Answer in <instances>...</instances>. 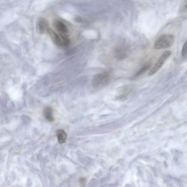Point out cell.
Masks as SVG:
<instances>
[{
	"label": "cell",
	"mask_w": 187,
	"mask_h": 187,
	"mask_svg": "<svg viewBox=\"0 0 187 187\" xmlns=\"http://www.w3.org/2000/svg\"><path fill=\"white\" fill-rule=\"evenodd\" d=\"M171 52L170 51L165 52L161 57L159 58L158 61H157V63L155 64L154 66L153 67L152 69L150 70L149 73V75L152 76L154 74L157 72L159 69L162 68L164 64L165 63V62L167 61V59L168 58V57L171 56Z\"/></svg>",
	"instance_id": "4"
},
{
	"label": "cell",
	"mask_w": 187,
	"mask_h": 187,
	"mask_svg": "<svg viewBox=\"0 0 187 187\" xmlns=\"http://www.w3.org/2000/svg\"><path fill=\"white\" fill-rule=\"evenodd\" d=\"M43 116L49 122L53 121L54 120V117L53 116V109L50 107H47L45 108L43 110Z\"/></svg>",
	"instance_id": "8"
},
{
	"label": "cell",
	"mask_w": 187,
	"mask_h": 187,
	"mask_svg": "<svg viewBox=\"0 0 187 187\" xmlns=\"http://www.w3.org/2000/svg\"><path fill=\"white\" fill-rule=\"evenodd\" d=\"M53 25L54 28L56 29L59 34H66L68 33V29L67 26L63 22L56 19L54 20L53 22Z\"/></svg>",
	"instance_id": "5"
},
{
	"label": "cell",
	"mask_w": 187,
	"mask_h": 187,
	"mask_svg": "<svg viewBox=\"0 0 187 187\" xmlns=\"http://www.w3.org/2000/svg\"><path fill=\"white\" fill-rule=\"evenodd\" d=\"M150 68L149 65H147V66H144L141 70L138 72L137 74H136V76H138L139 75H140V74H142L143 73H144L146 70L147 69H149V68Z\"/></svg>",
	"instance_id": "9"
},
{
	"label": "cell",
	"mask_w": 187,
	"mask_h": 187,
	"mask_svg": "<svg viewBox=\"0 0 187 187\" xmlns=\"http://www.w3.org/2000/svg\"><path fill=\"white\" fill-rule=\"evenodd\" d=\"M110 80V74L108 72H104L96 75L92 80V84L94 88H102L107 85Z\"/></svg>",
	"instance_id": "3"
},
{
	"label": "cell",
	"mask_w": 187,
	"mask_h": 187,
	"mask_svg": "<svg viewBox=\"0 0 187 187\" xmlns=\"http://www.w3.org/2000/svg\"><path fill=\"white\" fill-rule=\"evenodd\" d=\"M186 54H187V42H185L183 46L182 55L183 57H185L186 56Z\"/></svg>",
	"instance_id": "10"
},
{
	"label": "cell",
	"mask_w": 187,
	"mask_h": 187,
	"mask_svg": "<svg viewBox=\"0 0 187 187\" xmlns=\"http://www.w3.org/2000/svg\"><path fill=\"white\" fill-rule=\"evenodd\" d=\"M47 31L52 40L57 46H67L69 44L70 41L66 34H57L51 28H48Z\"/></svg>",
	"instance_id": "1"
},
{
	"label": "cell",
	"mask_w": 187,
	"mask_h": 187,
	"mask_svg": "<svg viewBox=\"0 0 187 187\" xmlns=\"http://www.w3.org/2000/svg\"><path fill=\"white\" fill-rule=\"evenodd\" d=\"M187 1H185L183 2L182 7L180 8V11H182L183 12H185L187 11Z\"/></svg>",
	"instance_id": "11"
},
{
	"label": "cell",
	"mask_w": 187,
	"mask_h": 187,
	"mask_svg": "<svg viewBox=\"0 0 187 187\" xmlns=\"http://www.w3.org/2000/svg\"><path fill=\"white\" fill-rule=\"evenodd\" d=\"M56 135L59 143L63 144L65 143L67 138V135L63 130H58L56 132Z\"/></svg>",
	"instance_id": "7"
},
{
	"label": "cell",
	"mask_w": 187,
	"mask_h": 187,
	"mask_svg": "<svg viewBox=\"0 0 187 187\" xmlns=\"http://www.w3.org/2000/svg\"><path fill=\"white\" fill-rule=\"evenodd\" d=\"M36 30L39 34H42L48 29V23L46 20L42 18H40L36 22Z\"/></svg>",
	"instance_id": "6"
},
{
	"label": "cell",
	"mask_w": 187,
	"mask_h": 187,
	"mask_svg": "<svg viewBox=\"0 0 187 187\" xmlns=\"http://www.w3.org/2000/svg\"><path fill=\"white\" fill-rule=\"evenodd\" d=\"M175 41V37L170 34H164L159 37L154 43L155 49H164L171 47Z\"/></svg>",
	"instance_id": "2"
}]
</instances>
